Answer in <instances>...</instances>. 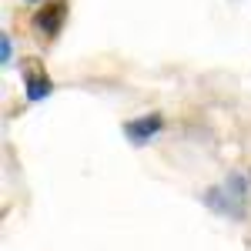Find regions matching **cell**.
<instances>
[{
  "mask_svg": "<svg viewBox=\"0 0 251 251\" xmlns=\"http://www.w3.org/2000/svg\"><path fill=\"white\" fill-rule=\"evenodd\" d=\"M248 194H251V184L245 174H228L221 184H211V188H204L201 191V201H204V208L214 214H221V218H228V221H245L248 218Z\"/></svg>",
  "mask_w": 251,
  "mask_h": 251,
  "instance_id": "1",
  "label": "cell"
},
{
  "mask_svg": "<svg viewBox=\"0 0 251 251\" xmlns=\"http://www.w3.org/2000/svg\"><path fill=\"white\" fill-rule=\"evenodd\" d=\"M161 131H164V114H161V111H151V114H141V117L124 121V137H127L134 148L151 144Z\"/></svg>",
  "mask_w": 251,
  "mask_h": 251,
  "instance_id": "2",
  "label": "cell"
},
{
  "mask_svg": "<svg viewBox=\"0 0 251 251\" xmlns=\"http://www.w3.org/2000/svg\"><path fill=\"white\" fill-rule=\"evenodd\" d=\"M64 17H67V3H60V0L40 3L37 14H34V27H37L44 37H57L60 27H64Z\"/></svg>",
  "mask_w": 251,
  "mask_h": 251,
  "instance_id": "3",
  "label": "cell"
},
{
  "mask_svg": "<svg viewBox=\"0 0 251 251\" xmlns=\"http://www.w3.org/2000/svg\"><path fill=\"white\" fill-rule=\"evenodd\" d=\"M24 94H27L30 104H40V100H47V97L54 94V80L47 77V71L40 64H30L24 71Z\"/></svg>",
  "mask_w": 251,
  "mask_h": 251,
  "instance_id": "4",
  "label": "cell"
},
{
  "mask_svg": "<svg viewBox=\"0 0 251 251\" xmlns=\"http://www.w3.org/2000/svg\"><path fill=\"white\" fill-rule=\"evenodd\" d=\"M0 64H3V67L14 64V44H10V34L0 37Z\"/></svg>",
  "mask_w": 251,
  "mask_h": 251,
  "instance_id": "5",
  "label": "cell"
},
{
  "mask_svg": "<svg viewBox=\"0 0 251 251\" xmlns=\"http://www.w3.org/2000/svg\"><path fill=\"white\" fill-rule=\"evenodd\" d=\"M27 3H34V7H40V3H44V0H27Z\"/></svg>",
  "mask_w": 251,
  "mask_h": 251,
  "instance_id": "6",
  "label": "cell"
}]
</instances>
